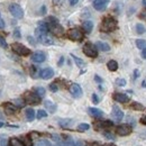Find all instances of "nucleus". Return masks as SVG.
<instances>
[{
	"mask_svg": "<svg viewBox=\"0 0 146 146\" xmlns=\"http://www.w3.org/2000/svg\"><path fill=\"white\" fill-rule=\"evenodd\" d=\"M47 27H48V31H51V33H53L56 36H62L63 33H64L63 27L58 24L57 19L54 18V17H48L47 18Z\"/></svg>",
	"mask_w": 146,
	"mask_h": 146,
	"instance_id": "nucleus-1",
	"label": "nucleus"
},
{
	"mask_svg": "<svg viewBox=\"0 0 146 146\" xmlns=\"http://www.w3.org/2000/svg\"><path fill=\"white\" fill-rule=\"evenodd\" d=\"M116 27H117V21L112 17H106L102 20V24H101L102 32H112Z\"/></svg>",
	"mask_w": 146,
	"mask_h": 146,
	"instance_id": "nucleus-2",
	"label": "nucleus"
},
{
	"mask_svg": "<svg viewBox=\"0 0 146 146\" xmlns=\"http://www.w3.org/2000/svg\"><path fill=\"white\" fill-rule=\"evenodd\" d=\"M11 48H13V51H14L16 54L21 55V56H27V55L31 54V50L27 48L26 46H24V45L20 44V43H14V44L11 45Z\"/></svg>",
	"mask_w": 146,
	"mask_h": 146,
	"instance_id": "nucleus-3",
	"label": "nucleus"
},
{
	"mask_svg": "<svg viewBox=\"0 0 146 146\" xmlns=\"http://www.w3.org/2000/svg\"><path fill=\"white\" fill-rule=\"evenodd\" d=\"M9 11H10V14L15 18L20 19L24 17V10H23V8L19 5H17V3H11L9 6Z\"/></svg>",
	"mask_w": 146,
	"mask_h": 146,
	"instance_id": "nucleus-4",
	"label": "nucleus"
},
{
	"mask_svg": "<svg viewBox=\"0 0 146 146\" xmlns=\"http://www.w3.org/2000/svg\"><path fill=\"white\" fill-rule=\"evenodd\" d=\"M24 100L27 104H29V105H37V104H39L40 97H38L36 93H34V92L27 91L24 94Z\"/></svg>",
	"mask_w": 146,
	"mask_h": 146,
	"instance_id": "nucleus-5",
	"label": "nucleus"
},
{
	"mask_svg": "<svg viewBox=\"0 0 146 146\" xmlns=\"http://www.w3.org/2000/svg\"><path fill=\"white\" fill-rule=\"evenodd\" d=\"M68 37H69L71 40H76V42H79V40H82V38H83V33H82L80 29H78V28H71V29H69V32H68Z\"/></svg>",
	"mask_w": 146,
	"mask_h": 146,
	"instance_id": "nucleus-6",
	"label": "nucleus"
},
{
	"mask_svg": "<svg viewBox=\"0 0 146 146\" xmlns=\"http://www.w3.org/2000/svg\"><path fill=\"white\" fill-rule=\"evenodd\" d=\"M83 53L87 56H89V57H97V55H98L96 46L90 44V43H88V44H86L83 46Z\"/></svg>",
	"mask_w": 146,
	"mask_h": 146,
	"instance_id": "nucleus-7",
	"label": "nucleus"
},
{
	"mask_svg": "<svg viewBox=\"0 0 146 146\" xmlns=\"http://www.w3.org/2000/svg\"><path fill=\"white\" fill-rule=\"evenodd\" d=\"M111 115H112V117H113V119L116 121H121L123 118H124V112L119 109V107H117V106H113L112 107Z\"/></svg>",
	"mask_w": 146,
	"mask_h": 146,
	"instance_id": "nucleus-8",
	"label": "nucleus"
},
{
	"mask_svg": "<svg viewBox=\"0 0 146 146\" xmlns=\"http://www.w3.org/2000/svg\"><path fill=\"white\" fill-rule=\"evenodd\" d=\"M108 2H109V0H94L93 1V7H94V9L101 11V10H105L107 8Z\"/></svg>",
	"mask_w": 146,
	"mask_h": 146,
	"instance_id": "nucleus-9",
	"label": "nucleus"
},
{
	"mask_svg": "<svg viewBox=\"0 0 146 146\" xmlns=\"http://www.w3.org/2000/svg\"><path fill=\"white\" fill-rule=\"evenodd\" d=\"M70 92H71V94H72L74 98H80L82 96V89L76 83H73L72 86L70 87Z\"/></svg>",
	"mask_w": 146,
	"mask_h": 146,
	"instance_id": "nucleus-10",
	"label": "nucleus"
},
{
	"mask_svg": "<svg viewBox=\"0 0 146 146\" xmlns=\"http://www.w3.org/2000/svg\"><path fill=\"white\" fill-rule=\"evenodd\" d=\"M131 133V127L129 125H121L117 128V134L120 135V136H127Z\"/></svg>",
	"mask_w": 146,
	"mask_h": 146,
	"instance_id": "nucleus-11",
	"label": "nucleus"
},
{
	"mask_svg": "<svg viewBox=\"0 0 146 146\" xmlns=\"http://www.w3.org/2000/svg\"><path fill=\"white\" fill-rule=\"evenodd\" d=\"M39 75H40L42 79H44V80H48V79L53 78L54 71H53V69H51V68H46V69H43V70L39 72Z\"/></svg>",
	"mask_w": 146,
	"mask_h": 146,
	"instance_id": "nucleus-12",
	"label": "nucleus"
},
{
	"mask_svg": "<svg viewBox=\"0 0 146 146\" xmlns=\"http://www.w3.org/2000/svg\"><path fill=\"white\" fill-rule=\"evenodd\" d=\"M38 42H40L43 45H46V46H48V45H52L54 42H53V39H52V37L48 36V34H45V35H42V36L38 37Z\"/></svg>",
	"mask_w": 146,
	"mask_h": 146,
	"instance_id": "nucleus-13",
	"label": "nucleus"
},
{
	"mask_svg": "<svg viewBox=\"0 0 146 146\" xmlns=\"http://www.w3.org/2000/svg\"><path fill=\"white\" fill-rule=\"evenodd\" d=\"M45 58H46V56H45V54H44L43 52H35L34 54L32 55V60H33L34 62H36V63H42V62H44Z\"/></svg>",
	"mask_w": 146,
	"mask_h": 146,
	"instance_id": "nucleus-14",
	"label": "nucleus"
},
{
	"mask_svg": "<svg viewBox=\"0 0 146 146\" xmlns=\"http://www.w3.org/2000/svg\"><path fill=\"white\" fill-rule=\"evenodd\" d=\"M113 99L116 101H118V102H121V104H125V102L129 101L128 96H126L125 93H115L113 94Z\"/></svg>",
	"mask_w": 146,
	"mask_h": 146,
	"instance_id": "nucleus-15",
	"label": "nucleus"
},
{
	"mask_svg": "<svg viewBox=\"0 0 146 146\" xmlns=\"http://www.w3.org/2000/svg\"><path fill=\"white\" fill-rule=\"evenodd\" d=\"M3 109L7 115H13L16 112V106L10 102H6V104H3Z\"/></svg>",
	"mask_w": 146,
	"mask_h": 146,
	"instance_id": "nucleus-16",
	"label": "nucleus"
},
{
	"mask_svg": "<svg viewBox=\"0 0 146 146\" xmlns=\"http://www.w3.org/2000/svg\"><path fill=\"white\" fill-rule=\"evenodd\" d=\"M96 47L98 50L102 51V52H109L110 51V46L107 43H105V42H97L96 43Z\"/></svg>",
	"mask_w": 146,
	"mask_h": 146,
	"instance_id": "nucleus-17",
	"label": "nucleus"
},
{
	"mask_svg": "<svg viewBox=\"0 0 146 146\" xmlns=\"http://www.w3.org/2000/svg\"><path fill=\"white\" fill-rule=\"evenodd\" d=\"M44 106H45V108L48 110L51 113H53V112L56 111V105H55L53 101H51V100H46L44 102Z\"/></svg>",
	"mask_w": 146,
	"mask_h": 146,
	"instance_id": "nucleus-18",
	"label": "nucleus"
},
{
	"mask_svg": "<svg viewBox=\"0 0 146 146\" xmlns=\"http://www.w3.org/2000/svg\"><path fill=\"white\" fill-rule=\"evenodd\" d=\"M89 113L93 117H96V118H100V117L104 116V111L98 109V108H89Z\"/></svg>",
	"mask_w": 146,
	"mask_h": 146,
	"instance_id": "nucleus-19",
	"label": "nucleus"
},
{
	"mask_svg": "<svg viewBox=\"0 0 146 146\" xmlns=\"http://www.w3.org/2000/svg\"><path fill=\"white\" fill-rule=\"evenodd\" d=\"M25 115H26V118L28 121H33L35 119V110L33 108H28L25 111Z\"/></svg>",
	"mask_w": 146,
	"mask_h": 146,
	"instance_id": "nucleus-20",
	"label": "nucleus"
},
{
	"mask_svg": "<svg viewBox=\"0 0 146 146\" xmlns=\"http://www.w3.org/2000/svg\"><path fill=\"white\" fill-rule=\"evenodd\" d=\"M82 26H83V29L86 31V33H91L92 28H93V23L91 20H86Z\"/></svg>",
	"mask_w": 146,
	"mask_h": 146,
	"instance_id": "nucleus-21",
	"label": "nucleus"
},
{
	"mask_svg": "<svg viewBox=\"0 0 146 146\" xmlns=\"http://www.w3.org/2000/svg\"><path fill=\"white\" fill-rule=\"evenodd\" d=\"M107 66H108L109 71H117L118 70V63L116 61H113V60H111L107 63Z\"/></svg>",
	"mask_w": 146,
	"mask_h": 146,
	"instance_id": "nucleus-22",
	"label": "nucleus"
},
{
	"mask_svg": "<svg viewBox=\"0 0 146 146\" xmlns=\"http://www.w3.org/2000/svg\"><path fill=\"white\" fill-rule=\"evenodd\" d=\"M71 56H72V58L74 60V62H75V64H76L79 68H83V66L86 65L84 61H83V60H81L80 57H78V56H75V55H73V54H71Z\"/></svg>",
	"mask_w": 146,
	"mask_h": 146,
	"instance_id": "nucleus-23",
	"label": "nucleus"
},
{
	"mask_svg": "<svg viewBox=\"0 0 146 146\" xmlns=\"http://www.w3.org/2000/svg\"><path fill=\"white\" fill-rule=\"evenodd\" d=\"M136 46L141 50H144L146 48V42L144 39H136Z\"/></svg>",
	"mask_w": 146,
	"mask_h": 146,
	"instance_id": "nucleus-24",
	"label": "nucleus"
},
{
	"mask_svg": "<svg viewBox=\"0 0 146 146\" xmlns=\"http://www.w3.org/2000/svg\"><path fill=\"white\" fill-rule=\"evenodd\" d=\"M35 93H36L38 97L43 98V97L45 96V89H44L43 87H37L36 89H35Z\"/></svg>",
	"mask_w": 146,
	"mask_h": 146,
	"instance_id": "nucleus-25",
	"label": "nucleus"
},
{
	"mask_svg": "<svg viewBox=\"0 0 146 146\" xmlns=\"http://www.w3.org/2000/svg\"><path fill=\"white\" fill-rule=\"evenodd\" d=\"M10 145L11 146H25L21 141H19L17 138H11L10 139Z\"/></svg>",
	"mask_w": 146,
	"mask_h": 146,
	"instance_id": "nucleus-26",
	"label": "nucleus"
},
{
	"mask_svg": "<svg viewBox=\"0 0 146 146\" xmlns=\"http://www.w3.org/2000/svg\"><path fill=\"white\" fill-rule=\"evenodd\" d=\"M136 32H137V34H144V33H145V27H144V25L137 24V25H136Z\"/></svg>",
	"mask_w": 146,
	"mask_h": 146,
	"instance_id": "nucleus-27",
	"label": "nucleus"
},
{
	"mask_svg": "<svg viewBox=\"0 0 146 146\" xmlns=\"http://www.w3.org/2000/svg\"><path fill=\"white\" fill-rule=\"evenodd\" d=\"M130 107L135 110H144L145 109V108H144V106H142V105H141V104H138V102H133Z\"/></svg>",
	"mask_w": 146,
	"mask_h": 146,
	"instance_id": "nucleus-28",
	"label": "nucleus"
},
{
	"mask_svg": "<svg viewBox=\"0 0 146 146\" xmlns=\"http://www.w3.org/2000/svg\"><path fill=\"white\" fill-rule=\"evenodd\" d=\"M36 117L38 119H42V118H45V117H47V112L45 111V110H38L37 111V115Z\"/></svg>",
	"mask_w": 146,
	"mask_h": 146,
	"instance_id": "nucleus-29",
	"label": "nucleus"
},
{
	"mask_svg": "<svg viewBox=\"0 0 146 146\" xmlns=\"http://www.w3.org/2000/svg\"><path fill=\"white\" fill-rule=\"evenodd\" d=\"M72 120L71 119H64V120H61L60 121V125L61 126H63V127H69V126H71V123Z\"/></svg>",
	"mask_w": 146,
	"mask_h": 146,
	"instance_id": "nucleus-30",
	"label": "nucleus"
},
{
	"mask_svg": "<svg viewBox=\"0 0 146 146\" xmlns=\"http://www.w3.org/2000/svg\"><path fill=\"white\" fill-rule=\"evenodd\" d=\"M116 84L119 86V87H124V86H126V80L123 79V78H119V79L116 80Z\"/></svg>",
	"mask_w": 146,
	"mask_h": 146,
	"instance_id": "nucleus-31",
	"label": "nucleus"
},
{
	"mask_svg": "<svg viewBox=\"0 0 146 146\" xmlns=\"http://www.w3.org/2000/svg\"><path fill=\"white\" fill-rule=\"evenodd\" d=\"M89 125L88 124H80L79 126H78V130H80V131H84V130H88L89 129Z\"/></svg>",
	"mask_w": 146,
	"mask_h": 146,
	"instance_id": "nucleus-32",
	"label": "nucleus"
},
{
	"mask_svg": "<svg viewBox=\"0 0 146 146\" xmlns=\"http://www.w3.org/2000/svg\"><path fill=\"white\" fill-rule=\"evenodd\" d=\"M7 46H8V44H7L6 39H5L3 37L0 36V47H2V48H7Z\"/></svg>",
	"mask_w": 146,
	"mask_h": 146,
	"instance_id": "nucleus-33",
	"label": "nucleus"
},
{
	"mask_svg": "<svg viewBox=\"0 0 146 146\" xmlns=\"http://www.w3.org/2000/svg\"><path fill=\"white\" fill-rule=\"evenodd\" d=\"M6 144H7V137L0 135V146H6Z\"/></svg>",
	"mask_w": 146,
	"mask_h": 146,
	"instance_id": "nucleus-34",
	"label": "nucleus"
},
{
	"mask_svg": "<svg viewBox=\"0 0 146 146\" xmlns=\"http://www.w3.org/2000/svg\"><path fill=\"white\" fill-rule=\"evenodd\" d=\"M36 146H52V145L47 141H39V142H37Z\"/></svg>",
	"mask_w": 146,
	"mask_h": 146,
	"instance_id": "nucleus-35",
	"label": "nucleus"
},
{
	"mask_svg": "<svg viewBox=\"0 0 146 146\" xmlns=\"http://www.w3.org/2000/svg\"><path fill=\"white\" fill-rule=\"evenodd\" d=\"M14 102H15V105H17L18 107H24V106H25V102H24V100H21V99H16Z\"/></svg>",
	"mask_w": 146,
	"mask_h": 146,
	"instance_id": "nucleus-36",
	"label": "nucleus"
},
{
	"mask_svg": "<svg viewBox=\"0 0 146 146\" xmlns=\"http://www.w3.org/2000/svg\"><path fill=\"white\" fill-rule=\"evenodd\" d=\"M50 90L53 92H56L57 90H58L57 84H56V83H51V84H50Z\"/></svg>",
	"mask_w": 146,
	"mask_h": 146,
	"instance_id": "nucleus-37",
	"label": "nucleus"
},
{
	"mask_svg": "<svg viewBox=\"0 0 146 146\" xmlns=\"http://www.w3.org/2000/svg\"><path fill=\"white\" fill-rule=\"evenodd\" d=\"M31 139H28V137H24V145H26V146H31V142H29Z\"/></svg>",
	"mask_w": 146,
	"mask_h": 146,
	"instance_id": "nucleus-38",
	"label": "nucleus"
},
{
	"mask_svg": "<svg viewBox=\"0 0 146 146\" xmlns=\"http://www.w3.org/2000/svg\"><path fill=\"white\" fill-rule=\"evenodd\" d=\"M14 36L16 37V38H20L21 35H20V32H19L18 28H16V29H15V32H14Z\"/></svg>",
	"mask_w": 146,
	"mask_h": 146,
	"instance_id": "nucleus-39",
	"label": "nucleus"
},
{
	"mask_svg": "<svg viewBox=\"0 0 146 146\" xmlns=\"http://www.w3.org/2000/svg\"><path fill=\"white\" fill-rule=\"evenodd\" d=\"M139 18L143 19V20H146V10H143V11L139 14Z\"/></svg>",
	"mask_w": 146,
	"mask_h": 146,
	"instance_id": "nucleus-40",
	"label": "nucleus"
},
{
	"mask_svg": "<svg viewBox=\"0 0 146 146\" xmlns=\"http://www.w3.org/2000/svg\"><path fill=\"white\" fill-rule=\"evenodd\" d=\"M92 101H93L94 104H98V102H99V98H98L97 94H92Z\"/></svg>",
	"mask_w": 146,
	"mask_h": 146,
	"instance_id": "nucleus-41",
	"label": "nucleus"
},
{
	"mask_svg": "<svg viewBox=\"0 0 146 146\" xmlns=\"http://www.w3.org/2000/svg\"><path fill=\"white\" fill-rule=\"evenodd\" d=\"M94 80H96V81H98L99 83H101V82H102V79H101L100 76H98V75H96V76H94Z\"/></svg>",
	"mask_w": 146,
	"mask_h": 146,
	"instance_id": "nucleus-42",
	"label": "nucleus"
},
{
	"mask_svg": "<svg viewBox=\"0 0 146 146\" xmlns=\"http://www.w3.org/2000/svg\"><path fill=\"white\" fill-rule=\"evenodd\" d=\"M78 2H79V0H70V3H71V6H75Z\"/></svg>",
	"mask_w": 146,
	"mask_h": 146,
	"instance_id": "nucleus-43",
	"label": "nucleus"
},
{
	"mask_svg": "<svg viewBox=\"0 0 146 146\" xmlns=\"http://www.w3.org/2000/svg\"><path fill=\"white\" fill-rule=\"evenodd\" d=\"M45 13H46V8H45V6H43V7H42V9H40V14H42V15H44Z\"/></svg>",
	"mask_w": 146,
	"mask_h": 146,
	"instance_id": "nucleus-44",
	"label": "nucleus"
},
{
	"mask_svg": "<svg viewBox=\"0 0 146 146\" xmlns=\"http://www.w3.org/2000/svg\"><path fill=\"white\" fill-rule=\"evenodd\" d=\"M141 123L144 124V125H146V116H144V117L141 118Z\"/></svg>",
	"mask_w": 146,
	"mask_h": 146,
	"instance_id": "nucleus-45",
	"label": "nucleus"
},
{
	"mask_svg": "<svg viewBox=\"0 0 146 146\" xmlns=\"http://www.w3.org/2000/svg\"><path fill=\"white\" fill-rule=\"evenodd\" d=\"M28 40H29V43H32L33 45H35V42H34V38L31 36H28Z\"/></svg>",
	"mask_w": 146,
	"mask_h": 146,
	"instance_id": "nucleus-46",
	"label": "nucleus"
},
{
	"mask_svg": "<svg viewBox=\"0 0 146 146\" xmlns=\"http://www.w3.org/2000/svg\"><path fill=\"white\" fill-rule=\"evenodd\" d=\"M3 27H5V23H3V20H1V19H0V29H1V28H3Z\"/></svg>",
	"mask_w": 146,
	"mask_h": 146,
	"instance_id": "nucleus-47",
	"label": "nucleus"
},
{
	"mask_svg": "<svg viewBox=\"0 0 146 146\" xmlns=\"http://www.w3.org/2000/svg\"><path fill=\"white\" fill-rule=\"evenodd\" d=\"M142 56H143L144 58H146V48H144V50L142 51Z\"/></svg>",
	"mask_w": 146,
	"mask_h": 146,
	"instance_id": "nucleus-48",
	"label": "nucleus"
},
{
	"mask_svg": "<svg viewBox=\"0 0 146 146\" xmlns=\"http://www.w3.org/2000/svg\"><path fill=\"white\" fill-rule=\"evenodd\" d=\"M61 1H62V0H53V3H54V5H60Z\"/></svg>",
	"mask_w": 146,
	"mask_h": 146,
	"instance_id": "nucleus-49",
	"label": "nucleus"
},
{
	"mask_svg": "<svg viewBox=\"0 0 146 146\" xmlns=\"http://www.w3.org/2000/svg\"><path fill=\"white\" fill-rule=\"evenodd\" d=\"M63 57H61V60H60V62H58V65H62V63H63Z\"/></svg>",
	"mask_w": 146,
	"mask_h": 146,
	"instance_id": "nucleus-50",
	"label": "nucleus"
},
{
	"mask_svg": "<svg viewBox=\"0 0 146 146\" xmlns=\"http://www.w3.org/2000/svg\"><path fill=\"white\" fill-rule=\"evenodd\" d=\"M56 146H68V145H66V144H64V143H58Z\"/></svg>",
	"mask_w": 146,
	"mask_h": 146,
	"instance_id": "nucleus-51",
	"label": "nucleus"
},
{
	"mask_svg": "<svg viewBox=\"0 0 146 146\" xmlns=\"http://www.w3.org/2000/svg\"><path fill=\"white\" fill-rule=\"evenodd\" d=\"M90 146H100L99 144H96V143H93V144H90Z\"/></svg>",
	"mask_w": 146,
	"mask_h": 146,
	"instance_id": "nucleus-52",
	"label": "nucleus"
},
{
	"mask_svg": "<svg viewBox=\"0 0 146 146\" xmlns=\"http://www.w3.org/2000/svg\"><path fill=\"white\" fill-rule=\"evenodd\" d=\"M143 3H144V6L146 7V0H143Z\"/></svg>",
	"mask_w": 146,
	"mask_h": 146,
	"instance_id": "nucleus-53",
	"label": "nucleus"
},
{
	"mask_svg": "<svg viewBox=\"0 0 146 146\" xmlns=\"http://www.w3.org/2000/svg\"><path fill=\"white\" fill-rule=\"evenodd\" d=\"M106 146H115V145H113V144H107Z\"/></svg>",
	"mask_w": 146,
	"mask_h": 146,
	"instance_id": "nucleus-54",
	"label": "nucleus"
},
{
	"mask_svg": "<svg viewBox=\"0 0 146 146\" xmlns=\"http://www.w3.org/2000/svg\"><path fill=\"white\" fill-rule=\"evenodd\" d=\"M3 126V123H0V127H2Z\"/></svg>",
	"mask_w": 146,
	"mask_h": 146,
	"instance_id": "nucleus-55",
	"label": "nucleus"
},
{
	"mask_svg": "<svg viewBox=\"0 0 146 146\" xmlns=\"http://www.w3.org/2000/svg\"><path fill=\"white\" fill-rule=\"evenodd\" d=\"M0 118H3V115H1V112H0Z\"/></svg>",
	"mask_w": 146,
	"mask_h": 146,
	"instance_id": "nucleus-56",
	"label": "nucleus"
}]
</instances>
